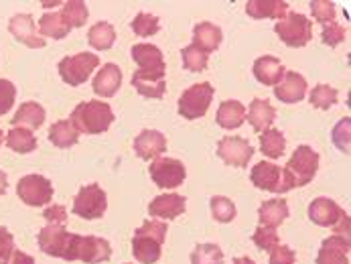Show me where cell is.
Returning <instances> with one entry per match:
<instances>
[{
    "instance_id": "6da1fadb",
    "label": "cell",
    "mask_w": 351,
    "mask_h": 264,
    "mask_svg": "<svg viewBox=\"0 0 351 264\" xmlns=\"http://www.w3.org/2000/svg\"><path fill=\"white\" fill-rule=\"evenodd\" d=\"M317 171H319V155L306 145L297 147L293 157L289 158V163L282 169V189H285V193L311 183L315 179Z\"/></svg>"
},
{
    "instance_id": "7a4b0ae2",
    "label": "cell",
    "mask_w": 351,
    "mask_h": 264,
    "mask_svg": "<svg viewBox=\"0 0 351 264\" xmlns=\"http://www.w3.org/2000/svg\"><path fill=\"white\" fill-rule=\"evenodd\" d=\"M69 122L73 124V128L82 134H101L106 132L112 122H114V112L110 104L100 102V100H90V102H82L75 106V110L71 112Z\"/></svg>"
},
{
    "instance_id": "3957f363",
    "label": "cell",
    "mask_w": 351,
    "mask_h": 264,
    "mask_svg": "<svg viewBox=\"0 0 351 264\" xmlns=\"http://www.w3.org/2000/svg\"><path fill=\"white\" fill-rule=\"evenodd\" d=\"M112 259V246L108 240L98 236H80L71 234L63 261H82L86 264L108 263Z\"/></svg>"
},
{
    "instance_id": "277c9868",
    "label": "cell",
    "mask_w": 351,
    "mask_h": 264,
    "mask_svg": "<svg viewBox=\"0 0 351 264\" xmlns=\"http://www.w3.org/2000/svg\"><path fill=\"white\" fill-rule=\"evenodd\" d=\"M274 33L278 35V39L289 45V47H304L311 37H313V25L308 21L306 14L301 12H289L282 21H276L274 25Z\"/></svg>"
},
{
    "instance_id": "5b68a950",
    "label": "cell",
    "mask_w": 351,
    "mask_h": 264,
    "mask_svg": "<svg viewBox=\"0 0 351 264\" xmlns=\"http://www.w3.org/2000/svg\"><path fill=\"white\" fill-rule=\"evenodd\" d=\"M100 65V57L94 53H77L59 61V75L67 86H82L88 82L92 71Z\"/></svg>"
},
{
    "instance_id": "8992f818",
    "label": "cell",
    "mask_w": 351,
    "mask_h": 264,
    "mask_svg": "<svg viewBox=\"0 0 351 264\" xmlns=\"http://www.w3.org/2000/svg\"><path fill=\"white\" fill-rule=\"evenodd\" d=\"M213 86L207 84V82H201V84H195L191 88H187L181 98H179V114L187 120H197V118H203L211 106V100H213Z\"/></svg>"
},
{
    "instance_id": "52a82bcc",
    "label": "cell",
    "mask_w": 351,
    "mask_h": 264,
    "mask_svg": "<svg viewBox=\"0 0 351 264\" xmlns=\"http://www.w3.org/2000/svg\"><path fill=\"white\" fill-rule=\"evenodd\" d=\"M53 193L55 191H53L51 181L43 175H27L16 185V195L21 197L23 204L31 208H41V206L51 204Z\"/></svg>"
},
{
    "instance_id": "ba28073f",
    "label": "cell",
    "mask_w": 351,
    "mask_h": 264,
    "mask_svg": "<svg viewBox=\"0 0 351 264\" xmlns=\"http://www.w3.org/2000/svg\"><path fill=\"white\" fill-rule=\"evenodd\" d=\"M106 208H108V197L98 183L82 187L73 200V213L84 219H100L106 213Z\"/></svg>"
},
{
    "instance_id": "9c48e42d",
    "label": "cell",
    "mask_w": 351,
    "mask_h": 264,
    "mask_svg": "<svg viewBox=\"0 0 351 264\" xmlns=\"http://www.w3.org/2000/svg\"><path fill=\"white\" fill-rule=\"evenodd\" d=\"M151 177L158 187L175 189L185 181L187 171H185V165L181 160H177V158L158 157L152 160Z\"/></svg>"
},
{
    "instance_id": "30bf717a",
    "label": "cell",
    "mask_w": 351,
    "mask_h": 264,
    "mask_svg": "<svg viewBox=\"0 0 351 264\" xmlns=\"http://www.w3.org/2000/svg\"><path fill=\"white\" fill-rule=\"evenodd\" d=\"M254 149L244 136H226L217 143V157L230 167H246L250 163Z\"/></svg>"
},
{
    "instance_id": "8fae6325",
    "label": "cell",
    "mask_w": 351,
    "mask_h": 264,
    "mask_svg": "<svg viewBox=\"0 0 351 264\" xmlns=\"http://www.w3.org/2000/svg\"><path fill=\"white\" fill-rule=\"evenodd\" d=\"M250 181L264 191L270 193H285L282 189V169L278 165H274L272 160H260L258 165H254L250 173Z\"/></svg>"
},
{
    "instance_id": "7c38bea8",
    "label": "cell",
    "mask_w": 351,
    "mask_h": 264,
    "mask_svg": "<svg viewBox=\"0 0 351 264\" xmlns=\"http://www.w3.org/2000/svg\"><path fill=\"white\" fill-rule=\"evenodd\" d=\"M348 213L341 210L333 200L329 197H317L311 202L308 206V217L313 224L321 226V228H335Z\"/></svg>"
},
{
    "instance_id": "4fadbf2b",
    "label": "cell",
    "mask_w": 351,
    "mask_h": 264,
    "mask_svg": "<svg viewBox=\"0 0 351 264\" xmlns=\"http://www.w3.org/2000/svg\"><path fill=\"white\" fill-rule=\"evenodd\" d=\"M8 31L12 33V37L16 41H21L23 45H27L31 49L45 47V39L41 35H37L35 21L31 14H14L8 23Z\"/></svg>"
},
{
    "instance_id": "5bb4252c",
    "label": "cell",
    "mask_w": 351,
    "mask_h": 264,
    "mask_svg": "<svg viewBox=\"0 0 351 264\" xmlns=\"http://www.w3.org/2000/svg\"><path fill=\"white\" fill-rule=\"evenodd\" d=\"M69 238H71V234L63 226L49 224L39 232V246L45 254L55 256V259H63L67 244H69Z\"/></svg>"
},
{
    "instance_id": "9a60e30c",
    "label": "cell",
    "mask_w": 351,
    "mask_h": 264,
    "mask_svg": "<svg viewBox=\"0 0 351 264\" xmlns=\"http://www.w3.org/2000/svg\"><path fill=\"white\" fill-rule=\"evenodd\" d=\"M132 86H134V90L141 96L158 100L167 92L165 71H143V69H136L134 75H132Z\"/></svg>"
},
{
    "instance_id": "2e32d148",
    "label": "cell",
    "mask_w": 351,
    "mask_h": 264,
    "mask_svg": "<svg viewBox=\"0 0 351 264\" xmlns=\"http://www.w3.org/2000/svg\"><path fill=\"white\" fill-rule=\"evenodd\" d=\"M315 264H350V238L333 234L323 240Z\"/></svg>"
},
{
    "instance_id": "e0dca14e",
    "label": "cell",
    "mask_w": 351,
    "mask_h": 264,
    "mask_svg": "<svg viewBox=\"0 0 351 264\" xmlns=\"http://www.w3.org/2000/svg\"><path fill=\"white\" fill-rule=\"evenodd\" d=\"M274 96L285 104H297L306 96V80L297 71H287L282 82L274 86Z\"/></svg>"
},
{
    "instance_id": "ac0fdd59",
    "label": "cell",
    "mask_w": 351,
    "mask_h": 264,
    "mask_svg": "<svg viewBox=\"0 0 351 264\" xmlns=\"http://www.w3.org/2000/svg\"><path fill=\"white\" fill-rule=\"evenodd\" d=\"M285 73H287V69L278 57L262 55L254 61V77L264 86H272V88L278 86L282 82Z\"/></svg>"
},
{
    "instance_id": "d6986e66",
    "label": "cell",
    "mask_w": 351,
    "mask_h": 264,
    "mask_svg": "<svg viewBox=\"0 0 351 264\" xmlns=\"http://www.w3.org/2000/svg\"><path fill=\"white\" fill-rule=\"evenodd\" d=\"M187 200L179 193H162L149 204V213L158 219H175L185 211Z\"/></svg>"
},
{
    "instance_id": "ffe728a7",
    "label": "cell",
    "mask_w": 351,
    "mask_h": 264,
    "mask_svg": "<svg viewBox=\"0 0 351 264\" xmlns=\"http://www.w3.org/2000/svg\"><path fill=\"white\" fill-rule=\"evenodd\" d=\"M120 86H122V69L116 63H106L96 73L92 88L101 98H112V96H116Z\"/></svg>"
},
{
    "instance_id": "44dd1931",
    "label": "cell",
    "mask_w": 351,
    "mask_h": 264,
    "mask_svg": "<svg viewBox=\"0 0 351 264\" xmlns=\"http://www.w3.org/2000/svg\"><path fill=\"white\" fill-rule=\"evenodd\" d=\"M134 151L136 155L145 160L149 158H158L167 151V139L158 130H143L134 139Z\"/></svg>"
},
{
    "instance_id": "7402d4cb",
    "label": "cell",
    "mask_w": 351,
    "mask_h": 264,
    "mask_svg": "<svg viewBox=\"0 0 351 264\" xmlns=\"http://www.w3.org/2000/svg\"><path fill=\"white\" fill-rule=\"evenodd\" d=\"M276 118V108L270 104L268 100L254 98L250 108H248V122L256 132H264L272 128V122Z\"/></svg>"
},
{
    "instance_id": "603a6c76",
    "label": "cell",
    "mask_w": 351,
    "mask_h": 264,
    "mask_svg": "<svg viewBox=\"0 0 351 264\" xmlns=\"http://www.w3.org/2000/svg\"><path fill=\"white\" fill-rule=\"evenodd\" d=\"M246 120V106L238 100H226L217 108V116L215 122L226 128V130H236L244 124Z\"/></svg>"
},
{
    "instance_id": "cb8c5ba5",
    "label": "cell",
    "mask_w": 351,
    "mask_h": 264,
    "mask_svg": "<svg viewBox=\"0 0 351 264\" xmlns=\"http://www.w3.org/2000/svg\"><path fill=\"white\" fill-rule=\"evenodd\" d=\"M132 59L136 61L138 69L143 71H165V59L162 51L151 43H138L132 47Z\"/></svg>"
},
{
    "instance_id": "d4e9b609",
    "label": "cell",
    "mask_w": 351,
    "mask_h": 264,
    "mask_svg": "<svg viewBox=\"0 0 351 264\" xmlns=\"http://www.w3.org/2000/svg\"><path fill=\"white\" fill-rule=\"evenodd\" d=\"M246 12L252 19L282 21L289 14V4L282 0H250V2H246Z\"/></svg>"
},
{
    "instance_id": "484cf974",
    "label": "cell",
    "mask_w": 351,
    "mask_h": 264,
    "mask_svg": "<svg viewBox=\"0 0 351 264\" xmlns=\"http://www.w3.org/2000/svg\"><path fill=\"white\" fill-rule=\"evenodd\" d=\"M258 217H260V226L276 230V228L282 226L285 219L289 217V204H287L285 200H280V197L268 200V202H264V204L260 206Z\"/></svg>"
},
{
    "instance_id": "4316f807",
    "label": "cell",
    "mask_w": 351,
    "mask_h": 264,
    "mask_svg": "<svg viewBox=\"0 0 351 264\" xmlns=\"http://www.w3.org/2000/svg\"><path fill=\"white\" fill-rule=\"evenodd\" d=\"M45 122V108L37 102H25V104L19 106L16 114L12 116V124L14 126H23V128H29V130H37L41 128Z\"/></svg>"
},
{
    "instance_id": "83f0119b",
    "label": "cell",
    "mask_w": 351,
    "mask_h": 264,
    "mask_svg": "<svg viewBox=\"0 0 351 264\" xmlns=\"http://www.w3.org/2000/svg\"><path fill=\"white\" fill-rule=\"evenodd\" d=\"M221 43V29L213 23H199L193 29V45L199 47L201 51H215Z\"/></svg>"
},
{
    "instance_id": "f1b7e54d",
    "label": "cell",
    "mask_w": 351,
    "mask_h": 264,
    "mask_svg": "<svg viewBox=\"0 0 351 264\" xmlns=\"http://www.w3.org/2000/svg\"><path fill=\"white\" fill-rule=\"evenodd\" d=\"M160 248H162L160 242H156V240H152V238H147V236L134 234V238H132V254H134V259H136L138 263H158V259H160Z\"/></svg>"
},
{
    "instance_id": "f546056e",
    "label": "cell",
    "mask_w": 351,
    "mask_h": 264,
    "mask_svg": "<svg viewBox=\"0 0 351 264\" xmlns=\"http://www.w3.org/2000/svg\"><path fill=\"white\" fill-rule=\"evenodd\" d=\"M4 141H6V147L19 155H27L37 149V139L33 136L29 128H23V126H12Z\"/></svg>"
},
{
    "instance_id": "4dcf8cb0",
    "label": "cell",
    "mask_w": 351,
    "mask_h": 264,
    "mask_svg": "<svg viewBox=\"0 0 351 264\" xmlns=\"http://www.w3.org/2000/svg\"><path fill=\"white\" fill-rule=\"evenodd\" d=\"M39 31L43 37H51V39H63L69 35L71 27L69 23L65 21V16L59 12H45L41 19H39Z\"/></svg>"
},
{
    "instance_id": "1f68e13d",
    "label": "cell",
    "mask_w": 351,
    "mask_h": 264,
    "mask_svg": "<svg viewBox=\"0 0 351 264\" xmlns=\"http://www.w3.org/2000/svg\"><path fill=\"white\" fill-rule=\"evenodd\" d=\"M260 151L268 158H280L287 151V139L278 128H268L260 132Z\"/></svg>"
},
{
    "instance_id": "d6a6232c",
    "label": "cell",
    "mask_w": 351,
    "mask_h": 264,
    "mask_svg": "<svg viewBox=\"0 0 351 264\" xmlns=\"http://www.w3.org/2000/svg\"><path fill=\"white\" fill-rule=\"evenodd\" d=\"M49 141L57 149H69L73 145H77L80 141V132L73 128V124L69 120H57L49 130Z\"/></svg>"
},
{
    "instance_id": "836d02e7",
    "label": "cell",
    "mask_w": 351,
    "mask_h": 264,
    "mask_svg": "<svg viewBox=\"0 0 351 264\" xmlns=\"http://www.w3.org/2000/svg\"><path fill=\"white\" fill-rule=\"evenodd\" d=\"M116 41V31L110 23L101 21V23H96L90 33H88V43L98 49V51H108Z\"/></svg>"
},
{
    "instance_id": "e575fe53",
    "label": "cell",
    "mask_w": 351,
    "mask_h": 264,
    "mask_svg": "<svg viewBox=\"0 0 351 264\" xmlns=\"http://www.w3.org/2000/svg\"><path fill=\"white\" fill-rule=\"evenodd\" d=\"M61 14L65 16V21L73 29V27H84L86 25V21L90 16V10H88L86 2H82V0H69V2L63 4Z\"/></svg>"
},
{
    "instance_id": "d590c367",
    "label": "cell",
    "mask_w": 351,
    "mask_h": 264,
    "mask_svg": "<svg viewBox=\"0 0 351 264\" xmlns=\"http://www.w3.org/2000/svg\"><path fill=\"white\" fill-rule=\"evenodd\" d=\"M191 264H223V252L217 244H197L191 252Z\"/></svg>"
},
{
    "instance_id": "8d00e7d4",
    "label": "cell",
    "mask_w": 351,
    "mask_h": 264,
    "mask_svg": "<svg viewBox=\"0 0 351 264\" xmlns=\"http://www.w3.org/2000/svg\"><path fill=\"white\" fill-rule=\"evenodd\" d=\"M211 206V213H213V219H217L219 224H230L234 217H236V204L230 200V197H223V195H215L211 197L209 202Z\"/></svg>"
},
{
    "instance_id": "74e56055",
    "label": "cell",
    "mask_w": 351,
    "mask_h": 264,
    "mask_svg": "<svg viewBox=\"0 0 351 264\" xmlns=\"http://www.w3.org/2000/svg\"><path fill=\"white\" fill-rule=\"evenodd\" d=\"M337 98H339L337 90L327 84H319L311 90V104L319 110H329L331 106L337 104Z\"/></svg>"
},
{
    "instance_id": "f35d334b",
    "label": "cell",
    "mask_w": 351,
    "mask_h": 264,
    "mask_svg": "<svg viewBox=\"0 0 351 264\" xmlns=\"http://www.w3.org/2000/svg\"><path fill=\"white\" fill-rule=\"evenodd\" d=\"M181 57H183L185 69H189V71H203L209 63V53L201 51L199 47H195L193 43L181 51Z\"/></svg>"
},
{
    "instance_id": "ab89813d",
    "label": "cell",
    "mask_w": 351,
    "mask_h": 264,
    "mask_svg": "<svg viewBox=\"0 0 351 264\" xmlns=\"http://www.w3.org/2000/svg\"><path fill=\"white\" fill-rule=\"evenodd\" d=\"M158 29H160L158 19L154 14H149V12H138L132 21V31L138 37H152L158 33Z\"/></svg>"
},
{
    "instance_id": "60d3db41",
    "label": "cell",
    "mask_w": 351,
    "mask_h": 264,
    "mask_svg": "<svg viewBox=\"0 0 351 264\" xmlns=\"http://www.w3.org/2000/svg\"><path fill=\"white\" fill-rule=\"evenodd\" d=\"M252 240H254V244H256L260 250H264V252H272L276 246H280V238L276 236V230L264 228V226L256 228Z\"/></svg>"
},
{
    "instance_id": "b9f144b4",
    "label": "cell",
    "mask_w": 351,
    "mask_h": 264,
    "mask_svg": "<svg viewBox=\"0 0 351 264\" xmlns=\"http://www.w3.org/2000/svg\"><path fill=\"white\" fill-rule=\"evenodd\" d=\"M311 12H313V19L317 23H323V25H329V23H335V4L333 2H327V0H313L311 2Z\"/></svg>"
},
{
    "instance_id": "7bdbcfd3",
    "label": "cell",
    "mask_w": 351,
    "mask_h": 264,
    "mask_svg": "<svg viewBox=\"0 0 351 264\" xmlns=\"http://www.w3.org/2000/svg\"><path fill=\"white\" fill-rule=\"evenodd\" d=\"M167 224L165 221H156V219H147L134 234H141V236H147V238H152L160 244H165V238H167Z\"/></svg>"
},
{
    "instance_id": "ee69618b",
    "label": "cell",
    "mask_w": 351,
    "mask_h": 264,
    "mask_svg": "<svg viewBox=\"0 0 351 264\" xmlns=\"http://www.w3.org/2000/svg\"><path fill=\"white\" fill-rule=\"evenodd\" d=\"M350 136H351V124L350 118H343L335 128H333V145L341 151V153H350Z\"/></svg>"
},
{
    "instance_id": "f6af8a7d",
    "label": "cell",
    "mask_w": 351,
    "mask_h": 264,
    "mask_svg": "<svg viewBox=\"0 0 351 264\" xmlns=\"http://www.w3.org/2000/svg\"><path fill=\"white\" fill-rule=\"evenodd\" d=\"M346 35H348L346 27H341V25H337V23H329V25H323L321 39H323V43H325V45H329V47H337L339 43H343Z\"/></svg>"
},
{
    "instance_id": "bcb514c9",
    "label": "cell",
    "mask_w": 351,
    "mask_h": 264,
    "mask_svg": "<svg viewBox=\"0 0 351 264\" xmlns=\"http://www.w3.org/2000/svg\"><path fill=\"white\" fill-rule=\"evenodd\" d=\"M14 98H16L14 84L8 80H0V116L6 114L14 106Z\"/></svg>"
},
{
    "instance_id": "7dc6e473",
    "label": "cell",
    "mask_w": 351,
    "mask_h": 264,
    "mask_svg": "<svg viewBox=\"0 0 351 264\" xmlns=\"http://www.w3.org/2000/svg\"><path fill=\"white\" fill-rule=\"evenodd\" d=\"M295 261H297L295 252L289 246H285V244L276 246L270 252V264H295Z\"/></svg>"
},
{
    "instance_id": "c3c4849f",
    "label": "cell",
    "mask_w": 351,
    "mask_h": 264,
    "mask_svg": "<svg viewBox=\"0 0 351 264\" xmlns=\"http://www.w3.org/2000/svg\"><path fill=\"white\" fill-rule=\"evenodd\" d=\"M12 250H14V238L6 228L0 226V263H6Z\"/></svg>"
},
{
    "instance_id": "681fc988",
    "label": "cell",
    "mask_w": 351,
    "mask_h": 264,
    "mask_svg": "<svg viewBox=\"0 0 351 264\" xmlns=\"http://www.w3.org/2000/svg\"><path fill=\"white\" fill-rule=\"evenodd\" d=\"M45 219H49V224L61 226L67 219V211L63 206H51L49 210H45Z\"/></svg>"
},
{
    "instance_id": "f907efd6",
    "label": "cell",
    "mask_w": 351,
    "mask_h": 264,
    "mask_svg": "<svg viewBox=\"0 0 351 264\" xmlns=\"http://www.w3.org/2000/svg\"><path fill=\"white\" fill-rule=\"evenodd\" d=\"M2 264H35V259L25 254L23 250H12V254L8 256V261Z\"/></svg>"
},
{
    "instance_id": "816d5d0a",
    "label": "cell",
    "mask_w": 351,
    "mask_h": 264,
    "mask_svg": "<svg viewBox=\"0 0 351 264\" xmlns=\"http://www.w3.org/2000/svg\"><path fill=\"white\" fill-rule=\"evenodd\" d=\"M6 185H8V179H6V173L0 169V195L6 191Z\"/></svg>"
},
{
    "instance_id": "f5cc1de1",
    "label": "cell",
    "mask_w": 351,
    "mask_h": 264,
    "mask_svg": "<svg viewBox=\"0 0 351 264\" xmlns=\"http://www.w3.org/2000/svg\"><path fill=\"white\" fill-rule=\"evenodd\" d=\"M234 264H256L252 259H248V256H240V259H236L234 261Z\"/></svg>"
},
{
    "instance_id": "db71d44e",
    "label": "cell",
    "mask_w": 351,
    "mask_h": 264,
    "mask_svg": "<svg viewBox=\"0 0 351 264\" xmlns=\"http://www.w3.org/2000/svg\"><path fill=\"white\" fill-rule=\"evenodd\" d=\"M2 139H4V136H2V130H0V145H2Z\"/></svg>"
},
{
    "instance_id": "11a10c76",
    "label": "cell",
    "mask_w": 351,
    "mask_h": 264,
    "mask_svg": "<svg viewBox=\"0 0 351 264\" xmlns=\"http://www.w3.org/2000/svg\"><path fill=\"white\" fill-rule=\"evenodd\" d=\"M126 264H128V263H126Z\"/></svg>"
}]
</instances>
